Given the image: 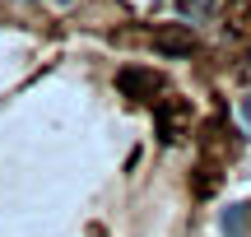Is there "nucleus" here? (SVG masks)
<instances>
[{"label":"nucleus","instance_id":"1","mask_svg":"<svg viewBox=\"0 0 251 237\" xmlns=\"http://www.w3.org/2000/svg\"><path fill=\"white\" fill-rule=\"evenodd\" d=\"M117 89L121 93H130V98H158L163 93V74L158 70H135V65H126V70L117 74Z\"/></svg>","mask_w":251,"mask_h":237},{"label":"nucleus","instance_id":"2","mask_svg":"<svg viewBox=\"0 0 251 237\" xmlns=\"http://www.w3.org/2000/svg\"><path fill=\"white\" fill-rule=\"evenodd\" d=\"M196 37L186 28H168V33H153V51L158 56H196Z\"/></svg>","mask_w":251,"mask_h":237},{"label":"nucleus","instance_id":"3","mask_svg":"<svg viewBox=\"0 0 251 237\" xmlns=\"http://www.w3.org/2000/svg\"><path fill=\"white\" fill-rule=\"evenodd\" d=\"M219 228H224L228 237H242V228H247V205H228L224 219H219Z\"/></svg>","mask_w":251,"mask_h":237},{"label":"nucleus","instance_id":"4","mask_svg":"<svg viewBox=\"0 0 251 237\" xmlns=\"http://www.w3.org/2000/svg\"><path fill=\"white\" fill-rule=\"evenodd\" d=\"M177 9L186 19H209V14H219V0H177Z\"/></svg>","mask_w":251,"mask_h":237},{"label":"nucleus","instance_id":"5","mask_svg":"<svg viewBox=\"0 0 251 237\" xmlns=\"http://www.w3.org/2000/svg\"><path fill=\"white\" fill-rule=\"evenodd\" d=\"M242 121H247V126H251V93H247V98H242Z\"/></svg>","mask_w":251,"mask_h":237},{"label":"nucleus","instance_id":"6","mask_svg":"<svg viewBox=\"0 0 251 237\" xmlns=\"http://www.w3.org/2000/svg\"><path fill=\"white\" fill-rule=\"evenodd\" d=\"M61 5H65V0H61Z\"/></svg>","mask_w":251,"mask_h":237}]
</instances>
